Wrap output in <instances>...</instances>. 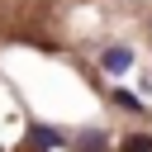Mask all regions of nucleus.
Wrapping results in <instances>:
<instances>
[{"label": "nucleus", "instance_id": "2", "mask_svg": "<svg viewBox=\"0 0 152 152\" xmlns=\"http://www.w3.org/2000/svg\"><path fill=\"white\" fill-rule=\"evenodd\" d=\"M114 100H119V104H124V109H133V114H138V109H142V104H138V95H133V90H114Z\"/></svg>", "mask_w": 152, "mask_h": 152}, {"label": "nucleus", "instance_id": "3", "mask_svg": "<svg viewBox=\"0 0 152 152\" xmlns=\"http://www.w3.org/2000/svg\"><path fill=\"white\" fill-rule=\"evenodd\" d=\"M124 152H152V138H142V133H138V138H128V142H124Z\"/></svg>", "mask_w": 152, "mask_h": 152}, {"label": "nucleus", "instance_id": "1", "mask_svg": "<svg viewBox=\"0 0 152 152\" xmlns=\"http://www.w3.org/2000/svg\"><path fill=\"white\" fill-rule=\"evenodd\" d=\"M100 62H104V71H128V66H133V52H128V48H104Z\"/></svg>", "mask_w": 152, "mask_h": 152}, {"label": "nucleus", "instance_id": "4", "mask_svg": "<svg viewBox=\"0 0 152 152\" xmlns=\"http://www.w3.org/2000/svg\"><path fill=\"white\" fill-rule=\"evenodd\" d=\"M38 142H43V147H62V133H52V128H38Z\"/></svg>", "mask_w": 152, "mask_h": 152}]
</instances>
